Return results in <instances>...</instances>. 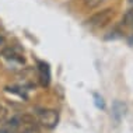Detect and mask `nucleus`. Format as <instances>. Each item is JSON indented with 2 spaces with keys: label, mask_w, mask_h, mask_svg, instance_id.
Listing matches in <instances>:
<instances>
[{
  "label": "nucleus",
  "mask_w": 133,
  "mask_h": 133,
  "mask_svg": "<svg viewBox=\"0 0 133 133\" xmlns=\"http://www.w3.org/2000/svg\"><path fill=\"white\" fill-rule=\"evenodd\" d=\"M0 60H2L3 66L13 73L23 71L24 66H25V59H24L23 53L14 48H9V46L0 53Z\"/></svg>",
  "instance_id": "f257e3e1"
},
{
  "label": "nucleus",
  "mask_w": 133,
  "mask_h": 133,
  "mask_svg": "<svg viewBox=\"0 0 133 133\" xmlns=\"http://www.w3.org/2000/svg\"><path fill=\"white\" fill-rule=\"evenodd\" d=\"M37 122L45 129H53L56 128L59 122V112L52 108H42L37 111Z\"/></svg>",
  "instance_id": "f03ea898"
},
{
  "label": "nucleus",
  "mask_w": 133,
  "mask_h": 133,
  "mask_svg": "<svg viewBox=\"0 0 133 133\" xmlns=\"http://www.w3.org/2000/svg\"><path fill=\"white\" fill-rule=\"evenodd\" d=\"M112 18H114V10L112 9H105V10H101V11L92 14L85 23H87V25L90 28H92V30H99V28H104L107 24H109Z\"/></svg>",
  "instance_id": "7ed1b4c3"
},
{
  "label": "nucleus",
  "mask_w": 133,
  "mask_h": 133,
  "mask_svg": "<svg viewBox=\"0 0 133 133\" xmlns=\"http://www.w3.org/2000/svg\"><path fill=\"white\" fill-rule=\"evenodd\" d=\"M16 133H41V132H39L37 119L32 115H21L20 125Z\"/></svg>",
  "instance_id": "20e7f679"
},
{
  "label": "nucleus",
  "mask_w": 133,
  "mask_h": 133,
  "mask_svg": "<svg viewBox=\"0 0 133 133\" xmlns=\"http://www.w3.org/2000/svg\"><path fill=\"white\" fill-rule=\"evenodd\" d=\"M37 70H38V80L41 83V85L42 87H48L49 83H51V69H49V64L45 62H38Z\"/></svg>",
  "instance_id": "39448f33"
},
{
  "label": "nucleus",
  "mask_w": 133,
  "mask_h": 133,
  "mask_svg": "<svg viewBox=\"0 0 133 133\" xmlns=\"http://www.w3.org/2000/svg\"><path fill=\"white\" fill-rule=\"evenodd\" d=\"M20 125V116H14L11 119H4L0 122V133H16Z\"/></svg>",
  "instance_id": "423d86ee"
},
{
  "label": "nucleus",
  "mask_w": 133,
  "mask_h": 133,
  "mask_svg": "<svg viewBox=\"0 0 133 133\" xmlns=\"http://www.w3.org/2000/svg\"><path fill=\"white\" fill-rule=\"evenodd\" d=\"M125 111H126V107H125V104L116 101V102L114 104V107H112V116H114V119L116 121V122H119L121 118L125 115Z\"/></svg>",
  "instance_id": "0eeeda50"
},
{
  "label": "nucleus",
  "mask_w": 133,
  "mask_h": 133,
  "mask_svg": "<svg viewBox=\"0 0 133 133\" xmlns=\"http://www.w3.org/2000/svg\"><path fill=\"white\" fill-rule=\"evenodd\" d=\"M105 2L107 0H83V3L87 9H97V7L102 6Z\"/></svg>",
  "instance_id": "6e6552de"
},
{
  "label": "nucleus",
  "mask_w": 133,
  "mask_h": 133,
  "mask_svg": "<svg viewBox=\"0 0 133 133\" xmlns=\"http://www.w3.org/2000/svg\"><path fill=\"white\" fill-rule=\"evenodd\" d=\"M94 98H95V105L98 109H104L105 108V104H104V99L102 97H99L98 94H94Z\"/></svg>",
  "instance_id": "1a4fd4ad"
},
{
  "label": "nucleus",
  "mask_w": 133,
  "mask_h": 133,
  "mask_svg": "<svg viewBox=\"0 0 133 133\" xmlns=\"http://www.w3.org/2000/svg\"><path fill=\"white\" fill-rule=\"evenodd\" d=\"M7 108L6 107H3V105H0V122H3L4 119H7Z\"/></svg>",
  "instance_id": "9d476101"
},
{
  "label": "nucleus",
  "mask_w": 133,
  "mask_h": 133,
  "mask_svg": "<svg viewBox=\"0 0 133 133\" xmlns=\"http://www.w3.org/2000/svg\"><path fill=\"white\" fill-rule=\"evenodd\" d=\"M7 48V42H6V38H4V35L0 32V53H2L4 49Z\"/></svg>",
  "instance_id": "9b49d317"
},
{
  "label": "nucleus",
  "mask_w": 133,
  "mask_h": 133,
  "mask_svg": "<svg viewBox=\"0 0 133 133\" xmlns=\"http://www.w3.org/2000/svg\"><path fill=\"white\" fill-rule=\"evenodd\" d=\"M128 4H129L128 11H133V0H129V2H128Z\"/></svg>",
  "instance_id": "f8f14e48"
}]
</instances>
